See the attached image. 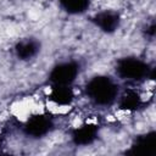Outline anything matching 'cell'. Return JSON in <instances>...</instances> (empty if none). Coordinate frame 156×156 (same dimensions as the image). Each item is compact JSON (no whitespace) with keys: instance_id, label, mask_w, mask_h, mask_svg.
<instances>
[{"instance_id":"obj_3","label":"cell","mask_w":156,"mask_h":156,"mask_svg":"<svg viewBox=\"0 0 156 156\" xmlns=\"http://www.w3.org/2000/svg\"><path fill=\"white\" fill-rule=\"evenodd\" d=\"M80 66L77 61H62L51 68L49 80L51 85H72L78 78Z\"/></svg>"},{"instance_id":"obj_6","label":"cell","mask_w":156,"mask_h":156,"mask_svg":"<svg viewBox=\"0 0 156 156\" xmlns=\"http://www.w3.org/2000/svg\"><path fill=\"white\" fill-rule=\"evenodd\" d=\"M99 136V127L94 123H83L71 133V140L77 146H89Z\"/></svg>"},{"instance_id":"obj_10","label":"cell","mask_w":156,"mask_h":156,"mask_svg":"<svg viewBox=\"0 0 156 156\" xmlns=\"http://www.w3.org/2000/svg\"><path fill=\"white\" fill-rule=\"evenodd\" d=\"M40 51V43L34 38H26L15 45V54L22 61L34 58Z\"/></svg>"},{"instance_id":"obj_7","label":"cell","mask_w":156,"mask_h":156,"mask_svg":"<svg viewBox=\"0 0 156 156\" xmlns=\"http://www.w3.org/2000/svg\"><path fill=\"white\" fill-rule=\"evenodd\" d=\"M156 150V133L154 130L138 135L130 145L128 154L152 155Z\"/></svg>"},{"instance_id":"obj_8","label":"cell","mask_w":156,"mask_h":156,"mask_svg":"<svg viewBox=\"0 0 156 156\" xmlns=\"http://www.w3.org/2000/svg\"><path fill=\"white\" fill-rule=\"evenodd\" d=\"M49 100L60 107L71 106L74 101V91L72 85H51L49 91Z\"/></svg>"},{"instance_id":"obj_12","label":"cell","mask_w":156,"mask_h":156,"mask_svg":"<svg viewBox=\"0 0 156 156\" xmlns=\"http://www.w3.org/2000/svg\"><path fill=\"white\" fill-rule=\"evenodd\" d=\"M1 143H2V139H1V133H0V146H1Z\"/></svg>"},{"instance_id":"obj_9","label":"cell","mask_w":156,"mask_h":156,"mask_svg":"<svg viewBox=\"0 0 156 156\" xmlns=\"http://www.w3.org/2000/svg\"><path fill=\"white\" fill-rule=\"evenodd\" d=\"M116 102L118 104V107L121 110L133 112V111L139 110L143 106L144 99L139 91H136L134 89H127L126 91L119 93Z\"/></svg>"},{"instance_id":"obj_2","label":"cell","mask_w":156,"mask_h":156,"mask_svg":"<svg viewBox=\"0 0 156 156\" xmlns=\"http://www.w3.org/2000/svg\"><path fill=\"white\" fill-rule=\"evenodd\" d=\"M115 69L119 79L130 83H140L147 78H152L154 76V68L146 61L136 56H126L119 58L116 62Z\"/></svg>"},{"instance_id":"obj_5","label":"cell","mask_w":156,"mask_h":156,"mask_svg":"<svg viewBox=\"0 0 156 156\" xmlns=\"http://www.w3.org/2000/svg\"><path fill=\"white\" fill-rule=\"evenodd\" d=\"M91 21L95 24V27L99 28V30H101L106 34L115 33L121 26V16L118 12H116L113 10L100 11L93 16Z\"/></svg>"},{"instance_id":"obj_4","label":"cell","mask_w":156,"mask_h":156,"mask_svg":"<svg viewBox=\"0 0 156 156\" xmlns=\"http://www.w3.org/2000/svg\"><path fill=\"white\" fill-rule=\"evenodd\" d=\"M54 128V121L50 116L37 113L28 117L23 126V133L32 139H40L46 136Z\"/></svg>"},{"instance_id":"obj_11","label":"cell","mask_w":156,"mask_h":156,"mask_svg":"<svg viewBox=\"0 0 156 156\" xmlns=\"http://www.w3.org/2000/svg\"><path fill=\"white\" fill-rule=\"evenodd\" d=\"M91 0H58L60 7L68 15H82L90 7Z\"/></svg>"},{"instance_id":"obj_1","label":"cell","mask_w":156,"mask_h":156,"mask_svg":"<svg viewBox=\"0 0 156 156\" xmlns=\"http://www.w3.org/2000/svg\"><path fill=\"white\" fill-rule=\"evenodd\" d=\"M84 91L87 98L95 106L107 107L117 101L119 87L113 78L105 74H98L87 82Z\"/></svg>"}]
</instances>
